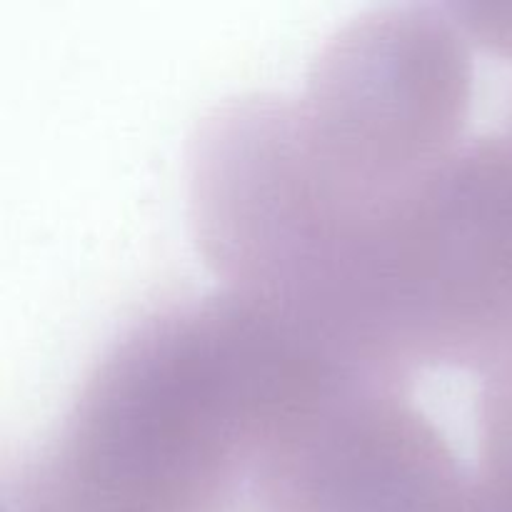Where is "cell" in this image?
Wrapping results in <instances>:
<instances>
[{
    "instance_id": "1",
    "label": "cell",
    "mask_w": 512,
    "mask_h": 512,
    "mask_svg": "<svg viewBox=\"0 0 512 512\" xmlns=\"http://www.w3.org/2000/svg\"><path fill=\"white\" fill-rule=\"evenodd\" d=\"M335 360L230 290L150 310L100 353L20 490L88 512L203 510L255 473L265 445Z\"/></svg>"
},
{
    "instance_id": "2",
    "label": "cell",
    "mask_w": 512,
    "mask_h": 512,
    "mask_svg": "<svg viewBox=\"0 0 512 512\" xmlns=\"http://www.w3.org/2000/svg\"><path fill=\"white\" fill-rule=\"evenodd\" d=\"M512 343V123L473 133L375 220L355 353L380 373H478Z\"/></svg>"
},
{
    "instance_id": "3",
    "label": "cell",
    "mask_w": 512,
    "mask_h": 512,
    "mask_svg": "<svg viewBox=\"0 0 512 512\" xmlns=\"http://www.w3.org/2000/svg\"><path fill=\"white\" fill-rule=\"evenodd\" d=\"M473 88V40L448 3H390L340 25L290 100L320 173L378 203L468 138Z\"/></svg>"
},
{
    "instance_id": "4",
    "label": "cell",
    "mask_w": 512,
    "mask_h": 512,
    "mask_svg": "<svg viewBox=\"0 0 512 512\" xmlns=\"http://www.w3.org/2000/svg\"><path fill=\"white\" fill-rule=\"evenodd\" d=\"M280 512H473V465L408 393V378L333 363L253 473Z\"/></svg>"
},
{
    "instance_id": "5",
    "label": "cell",
    "mask_w": 512,
    "mask_h": 512,
    "mask_svg": "<svg viewBox=\"0 0 512 512\" xmlns=\"http://www.w3.org/2000/svg\"><path fill=\"white\" fill-rule=\"evenodd\" d=\"M473 512H512V343L478 370Z\"/></svg>"
},
{
    "instance_id": "6",
    "label": "cell",
    "mask_w": 512,
    "mask_h": 512,
    "mask_svg": "<svg viewBox=\"0 0 512 512\" xmlns=\"http://www.w3.org/2000/svg\"><path fill=\"white\" fill-rule=\"evenodd\" d=\"M458 23L473 43H480L490 53L512 58V3H448Z\"/></svg>"
}]
</instances>
